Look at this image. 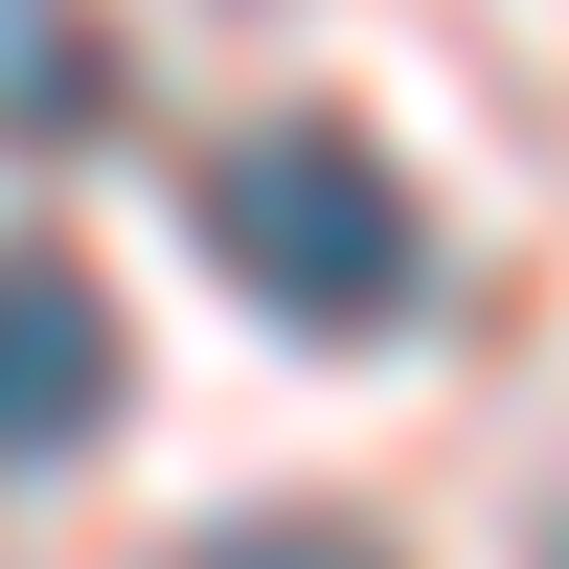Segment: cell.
Here are the masks:
<instances>
[{"instance_id":"cell-2","label":"cell","mask_w":569,"mask_h":569,"mask_svg":"<svg viewBox=\"0 0 569 569\" xmlns=\"http://www.w3.org/2000/svg\"><path fill=\"white\" fill-rule=\"evenodd\" d=\"M114 297H91V251H46V228H0V479H46V456L114 433Z\"/></svg>"},{"instance_id":"cell-3","label":"cell","mask_w":569,"mask_h":569,"mask_svg":"<svg viewBox=\"0 0 569 569\" xmlns=\"http://www.w3.org/2000/svg\"><path fill=\"white\" fill-rule=\"evenodd\" d=\"M114 114V69H91V23H46V0H0V137H91Z\"/></svg>"},{"instance_id":"cell-1","label":"cell","mask_w":569,"mask_h":569,"mask_svg":"<svg viewBox=\"0 0 569 569\" xmlns=\"http://www.w3.org/2000/svg\"><path fill=\"white\" fill-rule=\"evenodd\" d=\"M206 228H228V273H251L297 342H388V319L433 297V228H410V182L365 160V114H273V137H228Z\"/></svg>"},{"instance_id":"cell-5","label":"cell","mask_w":569,"mask_h":569,"mask_svg":"<svg viewBox=\"0 0 569 569\" xmlns=\"http://www.w3.org/2000/svg\"><path fill=\"white\" fill-rule=\"evenodd\" d=\"M547 569H569V525H547Z\"/></svg>"},{"instance_id":"cell-4","label":"cell","mask_w":569,"mask_h":569,"mask_svg":"<svg viewBox=\"0 0 569 569\" xmlns=\"http://www.w3.org/2000/svg\"><path fill=\"white\" fill-rule=\"evenodd\" d=\"M182 569H388V547H365V525H206Z\"/></svg>"}]
</instances>
